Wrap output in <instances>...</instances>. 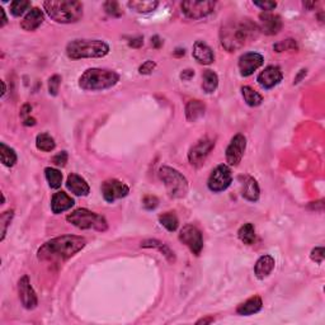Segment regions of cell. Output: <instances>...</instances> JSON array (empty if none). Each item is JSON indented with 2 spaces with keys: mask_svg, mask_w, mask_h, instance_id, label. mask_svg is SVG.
Returning a JSON list of instances; mask_svg holds the SVG:
<instances>
[{
  "mask_svg": "<svg viewBox=\"0 0 325 325\" xmlns=\"http://www.w3.org/2000/svg\"><path fill=\"white\" fill-rule=\"evenodd\" d=\"M36 146L41 151L49 152L55 149L56 144H55V140L51 135H49V133H40L36 137Z\"/></svg>",
  "mask_w": 325,
  "mask_h": 325,
  "instance_id": "cell-32",
  "label": "cell"
},
{
  "mask_svg": "<svg viewBox=\"0 0 325 325\" xmlns=\"http://www.w3.org/2000/svg\"><path fill=\"white\" fill-rule=\"evenodd\" d=\"M141 247L142 248H155V249L159 250L160 253L164 254V257L169 260L171 263H173L176 260V257H174V253L167 247L166 244H162L161 241L159 240H145L144 243H141Z\"/></svg>",
  "mask_w": 325,
  "mask_h": 325,
  "instance_id": "cell-28",
  "label": "cell"
},
{
  "mask_svg": "<svg viewBox=\"0 0 325 325\" xmlns=\"http://www.w3.org/2000/svg\"><path fill=\"white\" fill-rule=\"evenodd\" d=\"M74 200L65 192H56L51 198V210L54 214H61L74 206Z\"/></svg>",
  "mask_w": 325,
  "mask_h": 325,
  "instance_id": "cell-21",
  "label": "cell"
},
{
  "mask_svg": "<svg viewBox=\"0 0 325 325\" xmlns=\"http://www.w3.org/2000/svg\"><path fill=\"white\" fill-rule=\"evenodd\" d=\"M108 52L109 46L100 40H74L66 46V55L73 60L104 57Z\"/></svg>",
  "mask_w": 325,
  "mask_h": 325,
  "instance_id": "cell-4",
  "label": "cell"
},
{
  "mask_svg": "<svg viewBox=\"0 0 325 325\" xmlns=\"http://www.w3.org/2000/svg\"><path fill=\"white\" fill-rule=\"evenodd\" d=\"M179 240L185 245H187L195 255H200L201 252H202L203 238L202 233H201L197 226L191 225V224L183 226V229L179 233Z\"/></svg>",
  "mask_w": 325,
  "mask_h": 325,
  "instance_id": "cell-9",
  "label": "cell"
},
{
  "mask_svg": "<svg viewBox=\"0 0 325 325\" xmlns=\"http://www.w3.org/2000/svg\"><path fill=\"white\" fill-rule=\"evenodd\" d=\"M241 192H243V197L250 202H255V201L259 200V186L253 177H248L247 181L244 182Z\"/></svg>",
  "mask_w": 325,
  "mask_h": 325,
  "instance_id": "cell-25",
  "label": "cell"
},
{
  "mask_svg": "<svg viewBox=\"0 0 325 325\" xmlns=\"http://www.w3.org/2000/svg\"><path fill=\"white\" fill-rule=\"evenodd\" d=\"M144 45V37H137V38H132V40L128 41V46L133 47V49H138Z\"/></svg>",
  "mask_w": 325,
  "mask_h": 325,
  "instance_id": "cell-45",
  "label": "cell"
},
{
  "mask_svg": "<svg viewBox=\"0 0 325 325\" xmlns=\"http://www.w3.org/2000/svg\"><path fill=\"white\" fill-rule=\"evenodd\" d=\"M305 75H306V70H301L300 74H298L297 78H296L295 81H293V84H297L298 81L301 80V78H302V76H305Z\"/></svg>",
  "mask_w": 325,
  "mask_h": 325,
  "instance_id": "cell-51",
  "label": "cell"
},
{
  "mask_svg": "<svg viewBox=\"0 0 325 325\" xmlns=\"http://www.w3.org/2000/svg\"><path fill=\"white\" fill-rule=\"evenodd\" d=\"M264 63V57L258 52H247L239 59V70L241 76H250Z\"/></svg>",
  "mask_w": 325,
  "mask_h": 325,
  "instance_id": "cell-14",
  "label": "cell"
},
{
  "mask_svg": "<svg viewBox=\"0 0 325 325\" xmlns=\"http://www.w3.org/2000/svg\"><path fill=\"white\" fill-rule=\"evenodd\" d=\"M205 111H206V106L203 102L198 99L190 100L186 106V117L190 122H196L205 114Z\"/></svg>",
  "mask_w": 325,
  "mask_h": 325,
  "instance_id": "cell-24",
  "label": "cell"
},
{
  "mask_svg": "<svg viewBox=\"0 0 325 325\" xmlns=\"http://www.w3.org/2000/svg\"><path fill=\"white\" fill-rule=\"evenodd\" d=\"M61 84V76L60 75H54L50 78L49 80V92L51 95H57V92H59V87Z\"/></svg>",
  "mask_w": 325,
  "mask_h": 325,
  "instance_id": "cell-39",
  "label": "cell"
},
{
  "mask_svg": "<svg viewBox=\"0 0 325 325\" xmlns=\"http://www.w3.org/2000/svg\"><path fill=\"white\" fill-rule=\"evenodd\" d=\"M0 159H2V162H3L6 167H12L16 166L17 162V154L12 147H9L8 145L2 142L0 144Z\"/></svg>",
  "mask_w": 325,
  "mask_h": 325,
  "instance_id": "cell-30",
  "label": "cell"
},
{
  "mask_svg": "<svg viewBox=\"0 0 325 325\" xmlns=\"http://www.w3.org/2000/svg\"><path fill=\"white\" fill-rule=\"evenodd\" d=\"M159 178L164 183L169 197L185 198L188 193V181L177 169L171 167H161L159 169Z\"/></svg>",
  "mask_w": 325,
  "mask_h": 325,
  "instance_id": "cell-6",
  "label": "cell"
},
{
  "mask_svg": "<svg viewBox=\"0 0 325 325\" xmlns=\"http://www.w3.org/2000/svg\"><path fill=\"white\" fill-rule=\"evenodd\" d=\"M13 216H14L13 210H8V211L3 212V214H2V216H0V224H2V238H0V240L2 241L6 239L7 230H8V226H9V224H11Z\"/></svg>",
  "mask_w": 325,
  "mask_h": 325,
  "instance_id": "cell-37",
  "label": "cell"
},
{
  "mask_svg": "<svg viewBox=\"0 0 325 325\" xmlns=\"http://www.w3.org/2000/svg\"><path fill=\"white\" fill-rule=\"evenodd\" d=\"M241 93H243L244 100L247 102L248 106L258 107V106H260V104H262L263 97L259 94V93L255 92V90L253 89V88L245 85V87L241 88Z\"/></svg>",
  "mask_w": 325,
  "mask_h": 325,
  "instance_id": "cell-29",
  "label": "cell"
},
{
  "mask_svg": "<svg viewBox=\"0 0 325 325\" xmlns=\"http://www.w3.org/2000/svg\"><path fill=\"white\" fill-rule=\"evenodd\" d=\"M42 23H44V13H42V11L40 8H32L22 19L21 28L23 31H27V32H32V31L37 30Z\"/></svg>",
  "mask_w": 325,
  "mask_h": 325,
  "instance_id": "cell-19",
  "label": "cell"
},
{
  "mask_svg": "<svg viewBox=\"0 0 325 325\" xmlns=\"http://www.w3.org/2000/svg\"><path fill=\"white\" fill-rule=\"evenodd\" d=\"M132 11L137 12V13H150V12L155 11L159 6L157 2L155 0H132V2H128L127 4Z\"/></svg>",
  "mask_w": 325,
  "mask_h": 325,
  "instance_id": "cell-26",
  "label": "cell"
},
{
  "mask_svg": "<svg viewBox=\"0 0 325 325\" xmlns=\"http://www.w3.org/2000/svg\"><path fill=\"white\" fill-rule=\"evenodd\" d=\"M31 8V2L27 0H14L11 3V12L14 17H21Z\"/></svg>",
  "mask_w": 325,
  "mask_h": 325,
  "instance_id": "cell-35",
  "label": "cell"
},
{
  "mask_svg": "<svg viewBox=\"0 0 325 325\" xmlns=\"http://www.w3.org/2000/svg\"><path fill=\"white\" fill-rule=\"evenodd\" d=\"M185 54H186V51L182 49H177L176 52H174V55H176V56H183Z\"/></svg>",
  "mask_w": 325,
  "mask_h": 325,
  "instance_id": "cell-52",
  "label": "cell"
},
{
  "mask_svg": "<svg viewBox=\"0 0 325 325\" xmlns=\"http://www.w3.org/2000/svg\"><path fill=\"white\" fill-rule=\"evenodd\" d=\"M142 205L146 210H155L159 205V201L155 196H145L144 200H142Z\"/></svg>",
  "mask_w": 325,
  "mask_h": 325,
  "instance_id": "cell-41",
  "label": "cell"
},
{
  "mask_svg": "<svg viewBox=\"0 0 325 325\" xmlns=\"http://www.w3.org/2000/svg\"><path fill=\"white\" fill-rule=\"evenodd\" d=\"M151 44L154 45V47H156V49H159V47L162 45V41L160 40L159 36H154V37L151 38Z\"/></svg>",
  "mask_w": 325,
  "mask_h": 325,
  "instance_id": "cell-47",
  "label": "cell"
},
{
  "mask_svg": "<svg viewBox=\"0 0 325 325\" xmlns=\"http://www.w3.org/2000/svg\"><path fill=\"white\" fill-rule=\"evenodd\" d=\"M2 84H3V93H2V97H4V94H6V92H7V88H6V83H2Z\"/></svg>",
  "mask_w": 325,
  "mask_h": 325,
  "instance_id": "cell-53",
  "label": "cell"
},
{
  "mask_svg": "<svg viewBox=\"0 0 325 325\" xmlns=\"http://www.w3.org/2000/svg\"><path fill=\"white\" fill-rule=\"evenodd\" d=\"M18 292L19 298L22 301V305L28 310H32L37 306L38 300L35 290L31 286V282L28 276H23L18 282Z\"/></svg>",
  "mask_w": 325,
  "mask_h": 325,
  "instance_id": "cell-15",
  "label": "cell"
},
{
  "mask_svg": "<svg viewBox=\"0 0 325 325\" xmlns=\"http://www.w3.org/2000/svg\"><path fill=\"white\" fill-rule=\"evenodd\" d=\"M263 302L262 298L259 296H253V297L248 298L245 302L240 303L236 309V312L239 315H243V316H249V315L257 314L262 310Z\"/></svg>",
  "mask_w": 325,
  "mask_h": 325,
  "instance_id": "cell-23",
  "label": "cell"
},
{
  "mask_svg": "<svg viewBox=\"0 0 325 325\" xmlns=\"http://www.w3.org/2000/svg\"><path fill=\"white\" fill-rule=\"evenodd\" d=\"M52 162L57 167H64L68 162V152L61 151L57 155H55L54 159H52Z\"/></svg>",
  "mask_w": 325,
  "mask_h": 325,
  "instance_id": "cell-43",
  "label": "cell"
},
{
  "mask_svg": "<svg viewBox=\"0 0 325 325\" xmlns=\"http://www.w3.org/2000/svg\"><path fill=\"white\" fill-rule=\"evenodd\" d=\"M195 76V71L191 70V69H187V70H183L181 73V79L182 80H191V79Z\"/></svg>",
  "mask_w": 325,
  "mask_h": 325,
  "instance_id": "cell-46",
  "label": "cell"
},
{
  "mask_svg": "<svg viewBox=\"0 0 325 325\" xmlns=\"http://www.w3.org/2000/svg\"><path fill=\"white\" fill-rule=\"evenodd\" d=\"M26 126H35L36 125V119L33 118V117H27V118L25 119V122H23Z\"/></svg>",
  "mask_w": 325,
  "mask_h": 325,
  "instance_id": "cell-48",
  "label": "cell"
},
{
  "mask_svg": "<svg viewBox=\"0 0 325 325\" xmlns=\"http://www.w3.org/2000/svg\"><path fill=\"white\" fill-rule=\"evenodd\" d=\"M44 8L51 19L57 23H75L83 17V4L76 0H49Z\"/></svg>",
  "mask_w": 325,
  "mask_h": 325,
  "instance_id": "cell-3",
  "label": "cell"
},
{
  "mask_svg": "<svg viewBox=\"0 0 325 325\" xmlns=\"http://www.w3.org/2000/svg\"><path fill=\"white\" fill-rule=\"evenodd\" d=\"M100 191H102L103 198L107 202L113 203L116 200L126 197L130 192V188L118 179H108V181H104L102 183Z\"/></svg>",
  "mask_w": 325,
  "mask_h": 325,
  "instance_id": "cell-12",
  "label": "cell"
},
{
  "mask_svg": "<svg viewBox=\"0 0 325 325\" xmlns=\"http://www.w3.org/2000/svg\"><path fill=\"white\" fill-rule=\"evenodd\" d=\"M214 320L215 319L212 316H207V317H205V319L198 320L197 324H210V322H212V321H214Z\"/></svg>",
  "mask_w": 325,
  "mask_h": 325,
  "instance_id": "cell-49",
  "label": "cell"
},
{
  "mask_svg": "<svg viewBox=\"0 0 325 325\" xmlns=\"http://www.w3.org/2000/svg\"><path fill=\"white\" fill-rule=\"evenodd\" d=\"M258 27L264 35H277L282 30V19L278 14H273L272 12H263L259 14Z\"/></svg>",
  "mask_w": 325,
  "mask_h": 325,
  "instance_id": "cell-16",
  "label": "cell"
},
{
  "mask_svg": "<svg viewBox=\"0 0 325 325\" xmlns=\"http://www.w3.org/2000/svg\"><path fill=\"white\" fill-rule=\"evenodd\" d=\"M155 68H156V64H155L154 61H151V60H147V61H145V63L138 68V73L142 74V75H149V74H151L152 71H154Z\"/></svg>",
  "mask_w": 325,
  "mask_h": 325,
  "instance_id": "cell-40",
  "label": "cell"
},
{
  "mask_svg": "<svg viewBox=\"0 0 325 325\" xmlns=\"http://www.w3.org/2000/svg\"><path fill=\"white\" fill-rule=\"evenodd\" d=\"M0 13H2V17H3V22L0 23V27H4L7 25V17H6V12H4L3 8H0Z\"/></svg>",
  "mask_w": 325,
  "mask_h": 325,
  "instance_id": "cell-50",
  "label": "cell"
},
{
  "mask_svg": "<svg viewBox=\"0 0 325 325\" xmlns=\"http://www.w3.org/2000/svg\"><path fill=\"white\" fill-rule=\"evenodd\" d=\"M215 2H196V0H188L182 3V12L187 18L190 19H201L207 17L214 12Z\"/></svg>",
  "mask_w": 325,
  "mask_h": 325,
  "instance_id": "cell-11",
  "label": "cell"
},
{
  "mask_svg": "<svg viewBox=\"0 0 325 325\" xmlns=\"http://www.w3.org/2000/svg\"><path fill=\"white\" fill-rule=\"evenodd\" d=\"M273 50L276 52H284V51L293 52V51H297L298 46H297V42H296L295 40H292V38H288V40L281 41V42H278V44L274 45Z\"/></svg>",
  "mask_w": 325,
  "mask_h": 325,
  "instance_id": "cell-36",
  "label": "cell"
},
{
  "mask_svg": "<svg viewBox=\"0 0 325 325\" xmlns=\"http://www.w3.org/2000/svg\"><path fill=\"white\" fill-rule=\"evenodd\" d=\"M274 264H276V262H274L273 257H271V255L268 254L262 255V257L257 260V263H255V267H254L255 276H257L259 279L266 278V277L269 276V273L273 271Z\"/></svg>",
  "mask_w": 325,
  "mask_h": 325,
  "instance_id": "cell-22",
  "label": "cell"
},
{
  "mask_svg": "<svg viewBox=\"0 0 325 325\" xmlns=\"http://www.w3.org/2000/svg\"><path fill=\"white\" fill-rule=\"evenodd\" d=\"M215 147V141L211 140L210 137H202L201 140L197 141V144L193 145L188 152V160L193 167L198 168V167L203 166V162L209 156L210 152Z\"/></svg>",
  "mask_w": 325,
  "mask_h": 325,
  "instance_id": "cell-10",
  "label": "cell"
},
{
  "mask_svg": "<svg viewBox=\"0 0 325 325\" xmlns=\"http://www.w3.org/2000/svg\"><path fill=\"white\" fill-rule=\"evenodd\" d=\"M283 74H282L281 69L278 66H267L262 73L258 75L257 81L259 83V85L264 89H271V88L276 87L282 81Z\"/></svg>",
  "mask_w": 325,
  "mask_h": 325,
  "instance_id": "cell-17",
  "label": "cell"
},
{
  "mask_svg": "<svg viewBox=\"0 0 325 325\" xmlns=\"http://www.w3.org/2000/svg\"><path fill=\"white\" fill-rule=\"evenodd\" d=\"M70 224L76 226L81 230H88V229H94L97 231H106L108 225L103 216L95 214V212L89 211L87 209H78L69 214L66 216Z\"/></svg>",
  "mask_w": 325,
  "mask_h": 325,
  "instance_id": "cell-7",
  "label": "cell"
},
{
  "mask_svg": "<svg viewBox=\"0 0 325 325\" xmlns=\"http://www.w3.org/2000/svg\"><path fill=\"white\" fill-rule=\"evenodd\" d=\"M159 221L160 224H161L167 230L171 231V233H173V231H176L177 229H178V217H177L176 214H173V212H166V214L160 215Z\"/></svg>",
  "mask_w": 325,
  "mask_h": 325,
  "instance_id": "cell-34",
  "label": "cell"
},
{
  "mask_svg": "<svg viewBox=\"0 0 325 325\" xmlns=\"http://www.w3.org/2000/svg\"><path fill=\"white\" fill-rule=\"evenodd\" d=\"M239 239L243 241L244 244L247 245H253L255 241V229L253 226V224L248 222V224H244L238 231Z\"/></svg>",
  "mask_w": 325,
  "mask_h": 325,
  "instance_id": "cell-31",
  "label": "cell"
},
{
  "mask_svg": "<svg viewBox=\"0 0 325 325\" xmlns=\"http://www.w3.org/2000/svg\"><path fill=\"white\" fill-rule=\"evenodd\" d=\"M324 257H325V250L322 247L315 248V249L311 250V254H310V258L316 263H322Z\"/></svg>",
  "mask_w": 325,
  "mask_h": 325,
  "instance_id": "cell-42",
  "label": "cell"
},
{
  "mask_svg": "<svg viewBox=\"0 0 325 325\" xmlns=\"http://www.w3.org/2000/svg\"><path fill=\"white\" fill-rule=\"evenodd\" d=\"M254 6L264 12H272L277 7L276 2H254Z\"/></svg>",
  "mask_w": 325,
  "mask_h": 325,
  "instance_id": "cell-44",
  "label": "cell"
},
{
  "mask_svg": "<svg viewBox=\"0 0 325 325\" xmlns=\"http://www.w3.org/2000/svg\"><path fill=\"white\" fill-rule=\"evenodd\" d=\"M45 174H46V179L49 182L50 187L55 188V190L61 187V183H63V174H61V172L49 167V168L45 169Z\"/></svg>",
  "mask_w": 325,
  "mask_h": 325,
  "instance_id": "cell-33",
  "label": "cell"
},
{
  "mask_svg": "<svg viewBox=\"0 0 325 325\" xmlns=\"http://www.w3.org/2000/svg\"><path fill=\"white\" fill-rule=\"evenodd\" d=\"M245 149H247V138H245V136L241 135V133L234 136L231 142L229 144L228 149H226V161H228L229 166H239V162L243 159Z\"/></svg>",
  "mask_w": 325,
  "mask_h": 325,
  "instance_id": "cell-13",
  "label": "cell"
},
{
  "mask_svg": "<svg viewBox=\"0 0 325 325\" xmlns=\"http://www.w3.org/2000/svg\"><path fill=\"white\" fill-rule=\"evenodd\" d=\"M219 85V76L215 71L206 70L202 75V89L206 93H214Z\"/></svg>",
  "mask_w": 325,
  "mask_h": 325,
  "instance_id": "cell-27",
  "label": "cell"
},
{
  "mask_svg": "<svg viewBox=\"0 0 325 325\" xmlns=\"http://www.w3.org/2000/svg\"><path fill=\"white\" fill-rule=\"evenodd\" d=\"M85 244H87V240L81 236H57V238L46 241L38 249L37 257L40 260H49V262L66 260L80 252L85 247Z\"/></svg>",
  "mask_w": 325,
  "mask_h": 325,
  "instance_id": "cell-2",
  "label": "cell"
},
{
  "mask_svg": "<svg viewBox=\"0 0 325 325\" xmlns=\"http://www.w3.org/2000/svg\"><path fill=\"white\" fill-rule=\"evenodd\" d=\"M193 57L200 64H203V65H210V64H212L215 61L214 51L203 41H197L193 45Z\"/></svg>",
  "mask_w": 325,
  "mask_h": 325,
  "instance_id": "cell-18",
  "label": "cell"
},
{
  "mask_svg": "<svg viewBox=\"0 0 325 325\" xmlns=\"http://www.w3.org/2000/svg\"><path fill=\"white\" fill-rule=\"evenodd\" d=\"M66 187H68V190L75 196H87L89 195L90 191L89 185L87 183V181L75 173H71L70 176L68 177Z\"/></svg>",
  "mask_w": 325,
  "mask_h": 325,
  "instance_id": "cell-20",
  "label": "cell"
},
{
  "mask_svg": "<svg viewBox=\"0 0 325 325\" xmlns=\"http://www.w3.org/2000/svg\"><path fill=\"white\" fill-rule=\"evenodd\" d=\"M259 27L247 17H234L222 23L220 30L221 46L229 52L238 51L259 36Z\"/></svg>",
  "mask_w": 325,
  "mask_h": 325,
  "instance_id": "cell-1",
  "label": "cell"
},
{
  "mask_svg": "<svg viewBox=\"0 0 325 325\" xmlns=\"http://www.w3.org/2000/svg\"><path fill=\"white\" fill-rule=\"evenodd\" d=\"M231 182H233V176H231L230 168L225 164H221L212 171L211 176L207 181V186H209L210 191L217 193L229 188Z\"/></svg>",
  "mask_w": 325,
  "mask_h": 325,
  "instance_id": "cell-8",
  "label": "cell"
},
{
  "mask_svg": "<svg viewBox=\"0 0 325 325\" xmlns=\"http://www.w3.org/2000/svg\"><path fill=\"white\" fill-rule=\"evenodd\" d=\"M119 75L107 69H88L79 78V87L84 90H103L114 87L118 83Z\"/></svg>",
  "mask_w": 325,
  "mask_h": 325,
  "instance_id": "cell-5",
  "label": "cell"
},
{
  "mask_svg": "<svg viewBox=\"0 0 325 325\" xmlns=\"http://www.w3.org/2000/svg\"><path fill=\"white\" fill-rule=\"evenodd\" d=\"M104 11L107 12V14H109V16L112 17H116V18L122 16L121 7H119V4L117 3V2H114V0H109V2L104 3Z\"/></svg>",
  "mask_w": 325,
  "mask_h": 325,
  "instance_id": "cell-38",
  "label": "cell"
}]
</instances>
